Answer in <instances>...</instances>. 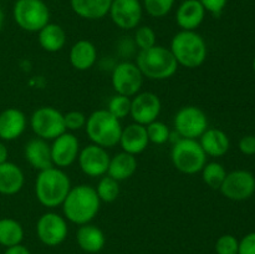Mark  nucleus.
<instances>
[{
	"label": "nucleus",
	"mask_w": 255,
	"mask_h": 254,
	"mask_svg": "<svg viewBox=\"0 0 255 254\" xmlns=\"http://www.w3.org/2000/svg\"><path fill=\"white\" fill-rule=\"evenodd\" d=\"M26 116L15 107H7L0 112V139L14 141L17 139L26 128Z\"/></svg>",
	"instance_id": "f3484780"
},
{
	"label": "nucleus",
	"mask_w": 255,
	"mask_h": 254,
	"mask_svg": "<svg viewBox=\"0 0 255 254\" xmlns=\"http://www.w3.org/2000/svg\"><path fill=\"white\" fill-rule=\"evenodd\" d=\"M171 52L178 65L187 69H197L207 60L208 49L202 35L197 31L181 30L171 40Z\"/></svg>",
	"instance_id": "7ed1b4c3"
},
{
	"label": "nucleus",
	"mask_w": 255,
	"mask_h": 254,
	"mask_svg": "<svg viewBox=\"0 0 255 254\" xmlns=\"http://www.w3.org/2000/svg\"><path fill=\"white\" fill-rule=\"evenodd\" d=\"M110 158L111 157L106 148L91 143L80 149L77 161H79L80 168L86 176L102 177L107 174Z\"/></svg>",
	"instance_id": "2eb2a0df"
},
{
	"label": "nucleus",
	"mask_w": 255,
	"mask_h": 254,
	"mask_svg": "<svg viewBox=\"0 0 255 254\" xmlns=\"http://www.w3.org/2000/svg\"><path fill=\"white\" fill-rule=\"evenodd\" d=\"M95 189H96V193L99 196L100 201L105 202V203H112L120 196L119 181L107 176V174L101 177V179L99 181L97 187Z\"/></svg>",
	"instance_id": "c756f323"
},
{
	"label": "nucleus",
	"mask_w": 255,
	"mask_h": 254,
	"mask_svg": "<svg viewBox=\"0 0 255 254\" xmlns=\"http://www.w3.org/2000/svg\"><path fill=\"white\" fill-rule=\"evenodd\" d=\"M39 241L47 247H57L64 243L69 234V227L65 217L55 212L44 213L36 223Z\"/></svg>",
	"instance_id": "f8f14e48"
},
{
	"label": "nucleus",
	"mask_w": 255,
	"mask_h": 254,
	"mask_svg": "<svg viewBox=\"0 0 255 254\" xmlns=\"http://www.w3.org/2000/svg\"><path fill=\"white\" fill-rule=\"evenodd\" d=\"M51 159L57 168H66L77 159L80 153V142L72 132H64L61 136L52 141Z\"/></svg>",
	"instance_id": "dca6fc26"
},
{
	"label": "nucleus",
	"mask_w": 255,
	"mask_h": 254,
	"mask_svg": "<svg viewBox=\"0 0 255 254\" xmlns=\"http://www.w3.org/2000/svg\"><path fill=\"white\" fill-rule=\"evenodd\" d=\"M87 137L94 144L104 148H112L117 146L122 133L121 120L116 119L106 109L96 110L87 117Z\"/></svg>",
	"instance_id": "39448f33"
},
{
	"label": "nucleus",
	"mask_w": 255,
	"mask_h": 254,
	"mask_svg": "<svg viewBox=\"0 0 255 254\" xmlns=\"http://www.w3.org/2000/svg\"><path fill=\"white\" fill-rule=\"evenodd\" d=\"M119 144L121 146L122 151L129 154L137 156V154L142 153L149 144L146 126L133 122L122 128Z\"/></svg>",
	"instance_id": "a211bd4d"
},
{
	"label": "nucleus",
	"mask_w": 255,
	"mask_h": 254,
	"mask_svg": "<svg viewBox=\"0 0 255 254\" xmlns=\"http://www.w3.org/2000/svg\"><path fill=\"white\" fill-rule=\"evenodd\" d=\"M202 179L204 183L212 189H219L224 178L227 176V171L224 166L219 162H209L202 169Z\"/></svg>",
	"instance_id": "c85d7f7f"
},
{
	"label": "nucleus",
	"mask_w": 255,
	"mask_h": 254,
	"mask_svg": "<svg viewBox=\"0 0 255 254\" xmlns=\"http://www.w3.org/2000/svg\"><path fill=\"white\" fill-rule=\"evenodd\" d=\"M64 121L66 131H79L86 126L87 117L81 111H69L64 115Z\"/></svg>",
	"instance_id": "c9c22d12"
},
{
	"label": "nucleus",
	"mask_w": 255,
	"mask_h": 254,
	"mask_svg": "<svg viewBox=\"0 0 255 254\" xmlns=\"http://www.w3.org/2000/svg\"><path fill=\"white\" fill-rule=\"evenodd\" d=\"M238 254H255V232L246 234L239 241Z\"/></svg>",
	"instance_id": "e433bc0d"
},
{
	"label": "nucleus",
	"mask_w": 255,
	"mask_h": 254,
	"mask_svg": "<svg viewBox=\"0 0 255 254\" xmlns=\"http://www.w3.org/2000/svg\"><path fill=\"white\" fill-rule=\"evenodd\" d=\"M219 191L231 201H247L255 193L254 174L247 169H236L229 172L227 173Z\"/></svg>",
	"instance_id": "9d476101"
},
{
	"label": "nucleus",
	"mask_w": 255,
	"mask_h": 254,
	"mask_svg": "<svg viewBox=\"0 0 255 254\" xmlns=\"http://www.w3.org/2000/svg\"><path fill=\"white\" fill-rule=\"evenodd\" d=\"M7 157H9V151H7L6 144L0 141V164L5 163L7 161Z\"/></svg>",
	"instance_id": "a19ab883"
},
{
	"label": "nucleus",
	"mask_w": 255,
	"mask_h": 254,
	"mask_svg": "<svg viewBox=\"0 0 255 254\" xmlns=\"http://www.w3.org/2000/svg\"><path fill=\"white\" fill-rule=\"evenodd\" d=\"M76 242L82 251L90 254H95L104 249L106 237L99 227L87 223L80 226V228L77 229Z\"/></svg>",
	"instance_id": "5701e85b"
},
{
	"label": "nucleus",
	"mask_w": 255,
	"mask_h": 254,
	"mask_svg": "<svg viewBox=\"0 0 255 254\" xmlns=\"http://www.w3.org/2000/svg\"><path fill=\"white\" fill-rule=\"evenodd\" d=\"M112 0H70V6L77 16L100 20L109 15Z\"/></svg>",
	"instance_id": "393cba45"
},
{
	"label": "nucleus",
	"mask_w": 255,
	"mask_h": 254,
	"mask_svg": "<svg viewBox=\"0 0 255 254\" xmlns=\"http://www.w3.org/2000/svg\"><path fill=\"white\" fill-rule=\"evenodd\" d=\"M24 183V172L16 163L6 161L0 164V194L14 196L21 191Z\"/></svg>",
	"instance_id": "412c9836"
},
{
	"label": "nucleus",
	"mask_w": 255,
	"mask_h": 254,
	"mask_svg": "<svg viewBox=\"0 0 255 254\" xmlns=\"http://www.w3.org/2000/svg\"><path fill=\"white\" fill-rule=\"evenodd\" d=\"M24 239V228L17 221L12 218L0 219V246L9 247L21 244Z\"/></svg>",
	"instance_id": "cd10ccee"
},
{
	"label": "nucleus",
	"mask_w": 255,
	"mask_h": 254,
	"mask_svg": "<svg viewBox=\"0 0 255 254\" xmlns=\"http://www.w3.org/2000/svg\"><path fill=\"white\" fill-rule=\"evenodd\" d=\"M4 20H5L4 11H2L1 6H0V30H1V29H2V26H4Z\"/></svg>",
	"instance_id": "79ce46f5"
},
{
	"label": "nucleus",
	"mask_w": 255,
	"mask_h": 254,
	"mask_svg": "<svg viewBox=\"0 0 255 254\" xmlns=\"http://www.w3.org/2000/svg\"><path fill=\"white\" fill-rule=\"evenodd\" d=\"M37 34H39L37 40L40 46L47 52L60 51L66 44V32L62 26L55 22L46 24Z\"/></svg>",
	"instance_id": "bb28decb"
},
{
	"label": "nucleus",
	"mask_w": 255,
	"mask_h": 254,
	"mask_svg": "<svg viewBox=\"0 0 255 254\" xmlns=\"http://www.w3.org/2000/svg\"><path fill=\"white\" fill-rule=\"evenodd\" d=\"M161 110L162 102L156 94L148 91L138 92L131 100L129 115L136 124L147 126L158 119Z\"/></svg>",
	"instance_id": "4468645a"
},
{
	"label": "nucleus",
	"mask_w": 255,
	"mask_h": 254,
	"mask_svg": "<svg viewBox=\"0 0 255 254\" xmlns=\"http://www.w3.org/2000/svg\"><path fill=\"white\" fill-rule=\"evenodd\" d=\"M204 7L206 12H211L213 15H219L227 6L228 0H198Z\"/></svg>",
	"instance_id": "4c0bfd02"
},
{
	"label": "nucleus",
	"mask_w": 255,
	"mask_h": 254,
	"mask_svg": "<svg viewBox=\"0 0 255 254\" xmlns=\"http://www.w3.org/2000/svg\"><path fill=\"white\" fill-rule=\"evenodd\" d=\"M253 70H254V72H255V56H254V59H253Z\"/></svg>",
	"instance_id": "37998d69"
},
{
	"label": "nucleus",
	"mask_w": 255,
	"mask_h": 254,
	"mask_svg": "<svg viewBox=\"0 0 255 254\" xmlns=\"http://www.w3.org/2000/svg\"><path fill=\"white\" fill-rule=\"evenodd\" d=\"M107 111L111 115H114L116 119L122 120L127 117L131 111V99L124 95L116 94L111 97L107 105Z\"/></svg>",
	"instance_id": "2f4dec72"
},
{
	"label": "nucleus",
	"mask_w": 255,
	"mask_h": 254,
	"mask_svg": "<svg viewBox=\"0 0 255 254\" xmlns=\"http://www.w3.org/2000/svg\"><path fill=\"white\" fill-rule=\"evenodd\" d=\"M70 64L79 71L91 69L97 60L96 46L89 40H79L70 49Z\"/></svg>",
	"instance_id": "4be33fe9"
},
{
	"label": "nucleus",
	"mask_w": 255,
	"mask_h": 254,
	"mask_svg": "<svg viewBox=\"0 0 255 254\" xmlns=\"http://www.w3.org/2000/svg\"><path fill=\"white\" fill-rule=\"evenodd\" d=\"M239 151L246 156L255 154V136L254 134H246L239 139Z\"/></svg>",
	"instance_id": "58836bf2"
},
{
	"label": "nucleus",
	"mask_w": 255,
	"mask_h": 254,
	"mask_svg": "<svg viewBox=\"0 0 255 254\" xmlns=\"http://www.w3.org/2000/svg\"><path fill=\"white\" fill-rule=\"evenodd\" d=\"M206 17V10L198 0H184L176 12L177 25L182 30L196 31Z\"/></svg>",
	"instance_id": "aec40b11"
},
{
	"label": "nucleus",
	"mask_w": 255,
	"mask_h": 254,
	"mask_svg": "<svg viewBox=\"0 0 255 254\" xmlns=\"http://www.w3.org/2000/svg\"><path fill=\"white\" fill-rule=\"evenodd\" d=\"M12 17L24 31L39 32L50 22V10L44 0H16Z\"/></svg>",
	"instance_id": "0eeeda50"
},
{
	"label": "nucleus",
	"mask_w": 255,
	"mask_h": 254,
	"mask_svg": "<svg viewBox=\"0 0 255 254\" xmlns=\"http://www.w3.org/2000/svg\"><path fill=\"white\" fill-rule=\"evenodd\" d=\"M112 22L120 29L132 30L138 27L143 15L141 0H112L109 11Z\"/></svg>",
	"instance_id": "ddd939ff"
},
{
	"label": "nucleus",
	"mask_w": 255,
	"mask_h": 254,
	"mask_svg": "<svg viewBox=\"0 0 255 254\" xmlns=\"http://www.w3.org/2000/svg\"><path fill=\"white\" fill-rule=\"evenodd\" d=\"M173 166L184 174H196L207 163V154L197 139L178 138L171 151Z\"/></svg>",
	"instance_id": "423d86ee"
},
{
	"label": "nucleus",
	"mask_w": 255,
	"mask_h": 254,
	"mask_svg": "<svg viewBox=\"0 0 255 254\" xmlns=\"http://www.w3.org/2000/svg\"><path fill=\"white\" fill-rule=\"evenodd\" d=\"M71 187L69 176L54 166L39 171L35 179V196L41 206L56 208L65 201Z\"/></svg>",
	"instance_id": "f03ea898"
},
{
	"label": "nucleus",
	"mask_w": 255,
	"mask_h": 254,
	"mask_svg": "<svg viewBox=\"0 0 255 254\" xmlns=\"http://www.w3.org/2000/svg\"><path fill=\"white\" fill-rule=\"evenodd\" d=\"M239 241L232 234H223L216 243L217 254H238Z\"/></svg>",
	"instance_id": "f704fd0d"
},
{
	"label": "nucleus",
	"mask_w": 255,
	"mask_h": 254,
	"mask_svg": "<svg viewBox=\"0 0 255 254\" xmlns=\"http://www.w3.org/2000/svg\"><path fill=\"white\" fill-rule=\"evenodd\" d=\"M156 32L151 26H143L137 27L136 32H134V45L141 50H147L149 47H153L156 45Z\"/></svg>",
	"instance_id": "72a5a7b5"
},
{
	"label": "nucleus",
	"mask_w": 255,
	"mask_h": 254,
	"mask_svg": "<svg viewBox=\"0 0 255 254\" xmlns=\"http://www.w3.org/2000/svg\"><path fill=\"white\" fill-rule=\"evenodd\" d=\"M61 207L66 221L77 226H84L97 216L101 201L94 187L89 184H79L71 187Z\"/></svg>",
	"instance_id": "f257e3e1"
},
{
	"label": "nucleus",
	"mask_w": 255,
	"mask_h": 254,
	"mask_svg": "<svg viewBox=\"0 0 255 254\" xmlns=\"http://www.w3.org/2000/svg\"><path fill=\"white\" fill-rule=\"evenodd\" d=\"M24 154L27 163L37 171H44L50 167H54L50 144L40 137H35L27 141V143L25 144Z\"/></svg>",
	"instance_id": "6ab92c4d"
},
{
	"label": "nucleus",
	"mask_w": 255,
	"mask_h": 254,
	"mask_svg": "<svg viewBox=\"0 0 255 254\" xmlns=\"http://www.w3.org/2000/svg\"><path fill=\"white\" fill-rule=\"evenodd\" d=\"M136 65L143 77L149 80H167L178 70V62L171 50L161 45H154L141 50L136 57Z\"/></svg>",
	"instance_id": "20e7f679"
},
{
	"label": "nucleus",
	"mask_w": 255,
	"mask_h": 254,
	"mask_svg": "<svg viewBox=\"0 0 255 254\" xmlns=\"http://www.w3.org/2000/svg\"><path fill=\"white\" fill-rule=\"evenodd\" d=\"M111 82L116 94L133 97L141 90L143 84V75L136 64L122 61L112 70Z\"/></svg>",
	"instance_id": "9b49d317"
},
{
	"label": "nucleus",
	"mask_w": 255,
	"mask_h": 254,
	"mask_svg": "<svg viewBox=\"0 0 255 254\" xmlns=\"http://www.w3.org/2000/svg\"><path fill=\"white\" fill-rule=\"evenodd\" d=\"M199 138V143L207 156L222 157L229 151L231 147L228 134L219 128H207Z\"/></svg>",
	"instance_id": "b1692460"
},
{
	"label": "nucleus",
	"mask_w": 255,
	"mask_h": 254,
	"mask_svg": "<svg viewBox=\"0 0 255 254\" xmlns=\"http://www.w3.org/2000/svg\"><path fill=\"white\" fill-rule=\"evenodd\" d=\"M173 126L181 138L197 139L208 128V117L199 107L184 106L174 116Z\"/></svg>",
	"instance_id": "1a4fd4ad"
},
{
	"label": "nucleus",
	"mask_w": 255,
	"mask_h": 254,
	"mask_svg": "<svg viewBox=\"0 0 255 254\" xmlns=\"http://www.w3.org/2000/svg\"><path fill=\"white\" fill-rule=\"evenodd\" d=\"M137 171V158L133 154H129L127 152H120L114 157L110 158L109 169H107V176L112 177L116 181H126L131 178Z\"/></svg>",
	"instance_id": "a878e982"
},
{
	"label": "nucleus",
	"mask_w": 255,
	"mask_h": 254,
	"mask_svg": "<svg viewBox=\"0 0 255 254\" xmlns=\"http://www.w3.org/2000/svg\"><path fill=\"white\" fill-rule=\"evenodd\" d=\"M4 254H31V252H30L26 247L22 246V244H17V246L6 248Z\"/></svg>",
	"instance_id": "ea45409f"
},
{
	"label": "nucleus",
	"mask_w": 255,
	"mask_h": 254,
	"mask_svg": "<svg viewBox=\"0 0 255 254\" xmlns=\"http://www.w3.org/2000/svg\"><path fill=\"white\" fill-rule=\"evenodd\" d=\"M176 0H142V6L152 17H163L173 9Z\"/></svg>",
	"instance_id": "7c9ffc66"
},
{
	"label": "nucleus",
	"mask_w": 255,
	"mask_h": 254,
	"mask_svg": "<svg viewBox=\"0 0 255 254\" xmlns=\"http://www.w3.org/2000/svg\"><path fill=\"white\" fill-rule=\"evenodd\" d=\"M146 129L149 142H152V143L164 144L167 141H169L171 131H169V127L164 122L156 120V121L147 125Z\"/></svg>",
	"instance_id": "473e14b6"
},
{
	"label": "nucleus",
	"mask_w": 255,
	"mask_h": 254,
	"mask_svg": "<svg viewBox=\"0 0 255 254\" xmlns=\"http://www.w3.org/2000/svg\"><path fill=\"white\" fill-rule=\"evenodd\" d=\"M32 132L45 141H54L66 132L64 114L51 106H41L32 112L30 117Z\"/></svg>",
	"instance_id": "6e6552de"
}]
</instances>
